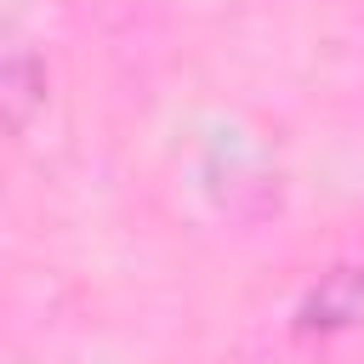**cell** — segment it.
I'll return each mask as SVG.
<instances>
[{
  "label": "cell",
  "mask_w": 364,
  "mask_h": 364,
  "mask_svg": "<svg viewBox=\"0 0 364 364\" xmlns=\"http://www.w3.org/2000/svg\"><path fill=\"white\" fill-rule=\"evenodd\" d=\"M358 318H364V273L341 267V273H330V279L313 290L307 324H358Z\"/></svg>",
  "instance_id": "1"
}]
</instances>
